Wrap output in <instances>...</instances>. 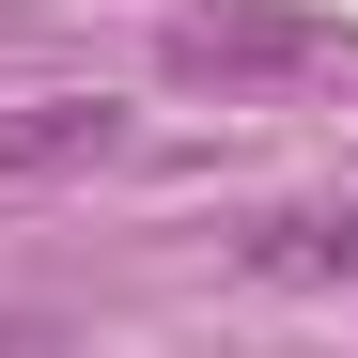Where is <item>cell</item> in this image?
I'll list each match as a JSON object with an SVG mask.
<instances>
[{"label":"cell","mask_w":358,"mask_h":358,"mask_svg":"<svg viewBox=\"0 0 358 358\" xmlns=\"http://www.w3.org/2000/svg\"><path fill=\"white\" fill-rule=\"evenodd\" d=\"M234 265L250 280H358V203H280L234 234Z\"/></svg>","instance_id":"cell-3"},{"label":"cell","mask_w":358,"mask_h":358,"mask_svg":"<svg viewBox=\"0 0 358 358\" xmlns=\"http://www.w3.org/2000/svg\"><path fill=\"white\" fill-rule=\"evenodd\" d=\"M109 141H125L109 94H31V109H0V187H31V171H94Z\"/></svg>","instance_id":"cell-2"},{"label":"cell","mask_w":358,"mask_h":358,"mask_svg":"<svg viewBox=\"0 0 358 358\" xmlns=\"http://www.w3.org/2000/svg\"><path fill=\"white\" fill-rule=\"evenodd\" d=\"M156 63L187 94H250V78H312L327 63V16H265V0H203V16L156 31Z\"/></svg>","instance_id":"cell-1"}]
</instances>
